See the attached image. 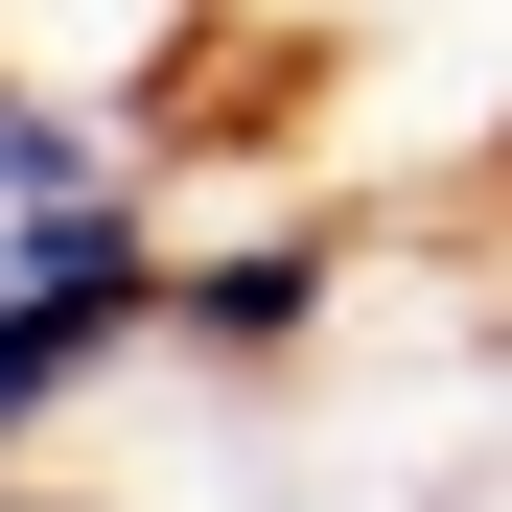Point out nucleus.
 <instances>
[{
  "label": "nucleus",
  "instance_id": "nucleus-2",
  "mask_svg": "<svg viewBox=\"0 0 512 512\" xmlns=\"http://www.w3.org/2000/svg\"><path fill=\"white\" fill-rule=\"evenodd\" d=\"M0 512H117V489L94 466H0Z\"/></svg>",
  "mask_w": 512,
  "mask_h": 512
},
{
  "label": "nucleus",
  "instance_id": "nucleus-3",
  "mask_svg": "<svg viewBox=\"0 0 512 512\" xmlns=\"http://www.w3.org/2000/svg\"><path fill=\"white\" fill-rule=\"evenodd\" d=\"M443 512H512V443H489V466H466V489H443Z\"/></svg>",
  "mask_w": 512,
  "mask_h": 512
},
{
  "label": "nucleus",
  "instance_id": "nucleus-1",
  "mask_svg": "<svg viewBox=\"0 0 512 512\" xmlns=\"http://www.w3.org/2000/svg\"><path fill=\"white\" fill-rule=\"evenodd\" d=\"M210 0H0V70L24 94H94V117H140V140H187V94H210Z\"/></svg>",
  "mask_w": 512,
  "mask_h": 512
}]
</instances>
